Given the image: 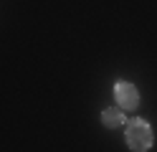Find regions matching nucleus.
I'll return each instance as SVG.
<instances>
[{"instance_id":"1","label":"nucleus","mask_w":157,"mask_h":152,"mask_svg":"<svg viewBox=\"0 0 157 152\" xmlns=\"http://www.w3.org/2000/svg\"><path fill=\"white\" fill-rule=\"evenodd\" d=\"M124 139L132 152H147L152 147V127L144 119H129L124 129Z\"/></svg>"},{"instance_id":"2","label":"nucleus","mask_w":157,"mask_h":152,"mask_svg":"<svg viewBox=\"0 0 157 152\" xmlns=\"http://www.w3.org/2000/svg\"><path fill=\"white\" fill-rule=\"evenodd\" d=\"M114 99L122 111H132L140 107V89L129 81H117L114 84Z\"/></svg>"},{"instance_id":"3","label":"nucleus","mask_w":157,"mask_h":152,"mask_svg":"<svg viewBox=\"0 0 157 152\" xmlns=\"http://www.w3.org/2000/svg\"><path fill=\"white\" fill-rule=\"evenodd\" d=\"M124 122H127V117H124V111L119 107H106L101 111V124L106 129H117V127H122Z\"/></svg>"}]
</instances>
